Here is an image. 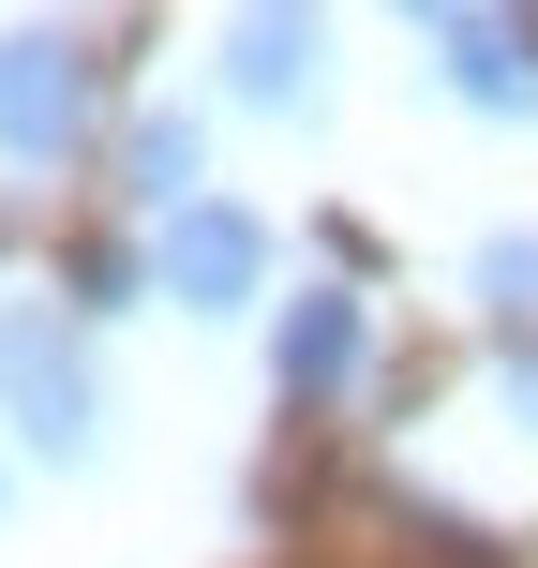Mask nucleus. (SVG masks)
I'll list each match as a JSON object with an SVG mask.
<instances>
[{"label": "nucleus", "mask_w": 538, "mask_h": 568, "mask_svg": "<svg viewBox=\"0 0 538 568\" xmlns=\"http://www.w3.org/2000/svg\"><path fill=\"white\" fill-rule=\"evenodd\" d=\"M210 135H195V105H135L120 120V210H150V225H165V210H195L210 195Z\"/></svg>", "instance_id": "7"}, {"label": "nucleus", "mask_w": 538, "mask_h": 568, "mask_svg": "<svg viewBox=\"0 0 538 568\" xmlns=\"http://www.w3.org/2000/svg\"><path fill=\"white\" fill-rule=\"evenodd\" d=\"M90 120H105L90 30H0V150H16V165H75Z\"/></svg>", "instance_id": "2"}, {"label": "nucleus", "mask_w": 538, "mask_h": 568, "mask_svg": "<svg viewBox=\"0 0 538 568\" xmlns=\"http://www.w3.org/2000/svg\"><path fill=\"white\" fill-rule=\"evenodd\" d=\"M509 404H524V434H538V344H509Z\"/></svg>", "instance_id": "10"}, {"label": "nucleus", "mask_w": 538, "mask_h": 568, "mask_svg": "<svg viewBox=\"0 0 538 568\" xmlns=\"http://www.w3.org/2000/svg\"><path fill=\"white\" fill-rule=\"evenodd\" d=\"M0 419H16L30 464H90V449H105V359H90L75 314L0 300Z\"/></svg>", "instance_id": "1"}, {"label": "nucleus", "mask_w": 538, "mask_h": 568, "mask_svg": "<svg viewBox=\"0 0 538 568\" xmlns=\"http://www.w3.org/2000/svg\"><path fill=\"white\" fill-rule=\"evenodd\" d=\"M255 284H270V210L195 195V210L150 225V300H180V314H255Z\"/></svg>", "instance_id": "3"}, {"label": "nucleus", "mask_w": 538, "mask_h": 568, "mask_svg": "<svg viewBox=\"0 0 538 568\" xmlns=\"http://www.w3.org/2000/svg\"><path fill=\"white\" fill-rule=\"evenodd\" d=\"M270 374H284V404H344V389L374 374V300H359V284H314V300H284Z\"/></svg>", "instance_id": "5"}, {"label": "nucleus", "mask_w": 538, "mask_h": 568, "mask_svg": "<svg viewBox=\"0 0 538 568\" xmlns=\"http://www.w3.org/2000/svg\"><path fill=\"white\" fill-rule=\"evenodd\" d=\"M434 90L479 120H538V16H419Z\"/></svg>", "instance_id": "4"}, {"label": "nucleus", "mask_w": 538, "mask_h": 568, "mask_svg": "<svg viewBox=\"0 0 538 568\" xmlns=\"http://www.w3.org/2000/svg\"><path fill=\"white\" fill-rule=\"evenodd\" d=\"M0 509H16V464H0Z\"/></svg>", "instance_id": "11"}, {"label": "nucleus", "mask_w": 538, "mask_h": 568, "mask_svg": "<svg viewBox=\"0 0 538 568\" xmlns=\"http://www.w3.org/2000/svg\"><path fill=\"white\" fill-rule=\"evenodd\" d=\"M314 60H329L314 16H225V30H210V75H225V105H255V120H300L314 105Z\"/></svg>", "instance_id": "6"}, {"label": "nucleus", "mask_w": 538, "mask_h": 568, "mask_svg": "<svg viewBox=\"0 0 538 568\" xmlns=\"http://www.w3.org/2000/svg\"><path fill=\"white\" fill-rule=\"evenodd\" d=\"M135 300H150L135 240H75V255H60V314H75V329H105V314H135Z\"/></svg>", "instance_id": "8"}, {"label": "nucleus", "mask_w": 538, "mask_h": 568, "mask_svg": "<svg viewBox=\"0 0 538 568\" xmlns=\"http://www.w3.org/2000/svg\"><path fill=\"white\" fill-rule=\"evenodd\" d=\"M464 300H479L494 329H538V225H509V240H479V255H464Z\"/></svg>", "instance_id": "9"}]
</instances>
